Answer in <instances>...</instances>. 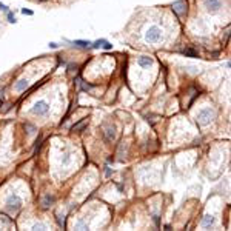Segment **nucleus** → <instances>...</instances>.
Instances as JSON below:
<instances>
[{
  "label": "nucleus",
  "instance_id": "7ed1b4c3",
  "mask_svg": "<svg viewBox=\"0 0 231 231\" xmlns=\"http://www.w3.org/2000/svg\"><path fill=\"white\" fill-rule=\"evenodd\" d=\"M20 207H22V199L16 194L9 196L8 200H6V208H8L9 211H19Z\"/></svg>",
  "mask_w": 231,
  "mask_h": 231
},
{
  "label": "nucleus",
  "instance_id": "4468645a",
  "mask_svg": "<svg viewBox=\"0 0 231 231\" xmlns=\"http://www.w3.org/2000/svg\"><path fill=\"white\" fill-rule=\"evenodd\" d=\"M73 43L75 45V46H80V48H86L89 45V42H86V40H74Z\"/></svg>",
  "mask_w": 231,
  "mask_h": 231
},
{
  "label": "nucleus",
  "instance_id": "9b49d317",
  "mask_svg": "<svg viewBox=\"0 0 231 231\" xmlns=\"http://www.w3.org/2000/svg\"><path fill=\"white\" fill-rule=\"evenodd\" d=\"M105 136H107L108 140H114V137H116V130H114L113 126L107 128V131H105Z\"/></svg>",
  "mask_w": 231,
  "mask_h": 231
},
{
  "label": "nucleus",
  "instance_id": "9d476101",
  "mask_svg": "<svg viewBox=\"0 0 231 231\" xmlns=\"http://www.w3.org/2000/svg\"><path fill=\"white\" fill-rule=\"evenodd\" d=\"M213 223H214V217L211 214H207L205 217H203V220H202L200 225H202V226H211Z\"/></svg>",
  "mask_w": 231,
  "mask_h": 231
},
{
  "label": "nucleus",
  "instance_id": "aec40b11",
  "mask_svg": "<svg viewBox=\"0 0 231 231\" xmlns=\"http://www.w3.org/2000/svg\"><path fill=\"white\" fill-rule=\"evenodd\" d=\"M0 11H5V13H8V6L3 5V3H0Z\"/></svg>",
  "mask_w": 231,
  "mask_h": 231
},
{
  "label": "nucleus",
  "instance_id": "20e7f679",
  "mask_svg": "<svg viewBox=\"0 0 231 231\" xmlns=\"http://www.w3.org/2000/svg\"><path fill=\"white\" fill-rule=\"evenodd\" d=\"M203 5H205V8L208 9V13L216 14L222 8V0H203Z\"/></svg>",
  "mask_w": 231,
  "mask_h": 231
},
{
  "label": "nucleus",
  "instance_id": "f03ea898",
  "mask_svg": "<svg viewBox=\"0 0 231 231\" xmlns=\"http://www.w3.org/2000/svg\"><path fill=\"white\" fill-rule=\"evenodd\" d=\"M197 119H199V123H200V125H208V123H211V122H213V119H214V111H213L211 108H203L202 111L199 113Z\"/></svg>",
  "mask_w": 231,
  "mask_h": 231
},
{
  "label": "nucleus",
  "instance_id": "6ab92c4d",
  "mask_svg": "<svg viewBox=\"0 0 231 231\" xmlns=\"http://www.w3.org/2000/svg\"><path fill=\"white\" fill-rule=\"evenodd\" d=\"M77 228H82V230H86V228H88V226H86V225H85V223H83V222H79V223H77Z\"/></svg>",
  "mask_w": 231,
  "mask_h": 231
},
{
  "label": "nucleus",
  "instance_id": "412c9836",
  "mask_svg": "<svg viewBox=\"0 0 231 231\" xmlns=\"http://www.w3.org/2000/svg\"><path fill=\"white\" fill-rule=\"evenodd\" d=\"M26 130H29V132H34V131H36V128H34L32 125H26Z\"/></svg>",
  "mask_w": 231,
  "mask_h": 231
},
{
  "label": "nucleus",
  "instance_id": "5701e85b",
  "mask_svg": "<svg viewBox=\"0 0 231 231\" xmlns=\"http://www.w3.org/2000/svg\"><path fill=\"white\" fill-rule=\"evenodd\" d=\"M22 13H23V14H28V16H32V11H29V9H23Z\"/></svg>",
  "mask_w": 231,
  "mask_h": 231
},
{
  "label": "nucleus",
  "instance_id": "ddd939ff",
  "mask_svg": "<svg viewBox=\"0 0 231 231\" xmlns=\"http://www.w3.org/2000/svg\"><path fill=\"white\" fill-rule=\"evenodd\" d=\"M52 202H54V197H52V196H45L43 200H42V205H43V208H48Z\"/></svg>",
  "mask_w": 231,
  "mask_h": 231
},
{
  "label": "nucleus",
  "instance_id": "1a4fd4ad",
  "mask_svg": "<svg viewBox=\"0 0 231 231\" xmlns=\"http://www.w3.org/2000/svg\"><path fill=\"white\" fill-rule=\"evenodd\" d=\"M28 85H29V82L26 80V79H22V80H19V82L16 83V89H17V91H23V89L28 88Z\"/></svg>",
  "mask_w": 231,
  "mask_h": 231
},
{
  "label": "nucleus",
  "instance_id": "2eb2a0df",
  "mask_svg": "<svg viewBox=\"0 0 231 231\" xmlns=\"http://www.w3.org/2000/svg\"><path fill=\"white\" fill-rule=\"evenodd\" d=\"M185 56H190V57H197V52H196L194 50H183L182 51Z\"/></svg>",
  "mask_w": 231,
  "mask_h": 231
},
{
  "label": "nucleus",
  "instance_id": "0eeeda50",
  "mask_svg": "<svg viewBox=\"0 0 231 231\" xmlns=\"http://www.w3.org/2000/svg\"><path fill=\"white\" fill-rule=\"evenodd\" d=\"M93 48H105V50H111V48H113V45L109 43L108 40L102 39V40L94 42V43H93Z\"/></svg>",
  "mask_w": 231,
  "mask_h": 231
},
{
  "label": "nucleus",
  "instance_id": "6e6552de",
  "mask_svg": "<svg viewBox=\"0 0 231 231\" xmlns=\"http://www.w3.org/2000/svg\"><path fill=\"white\" fill-rule=\"evenodd\" d=\"M153 63L154 62L151 57H139V66H142V68H150Z\"/></svg>",
  "mask_w": 231,
  "mask_h": 231
},
{
  "label": "nucleus",
  "instance_id": "f3484780",
  "mask_svg": "<svg viewBox=\"0 0 231 231\" xmlns=\"http://www.w3.org/2000/svg\"><path fill=\"white\" fill-rule=\"evenodd\" d=\"M8 20L11 22V23H14V22H16V19H14V16L9 13V11H8Z\"/></svg>",
  "mask_w": 231,
  "mask_h": 231
},
{
  "label": "nucleus",
  "instance_id": "b1692460",
  "mask_svg": "<svg viewBox=\"0 0 231 231\" xmlns=\"http://www.w3.org/2000/svg\"><path fill=\"white\" fill-rule=\"evenodd\" d=\"M59 46V45L57 43H52V42H51V43H50V48H57Z\"/></svg>",
  "mask_w": 231,
  "mask_h": 231
},
{
  "label": "nucleus",
  "instance_id": "dca6fc26",
  "mask_svg": "<svg viewBox=\"0 0 231 231\" xmlns=\"http://www.w3.org/2000/svg\"><path fill=\"white\" fill-rule=\"evenodd\" d=\"M80 85H82V88L85 89V91H89V89H93V85H86L83 80H80Z\"/></svg>",
  "mask_w": 231,
  "mask_h": 231
},
{
  "label": "nucleus",
  "instance_id": "423d86ee",
  "mask_svg": "<svg viewBox=\"0 0 231 231\" xmlns=\"http://www.w3.org/2000/svg\"><path fill=\"white\" fill-rule=\"evenodd\" d=\"M173 9L176 14H179V16H183L185 13H187V2L185 0H179V2H176L173 5Z\"/></svg>",
  "mask_w": 231,
  "mask_h": 231
},
{
  "label": "nucleus",
  "instance_id": "f8f14e48",
  "mask_svg": "<svg viewBox=\"0 0 231 231\" xmlns=\"http://www.w3.org/2000/svg\"><path fill=\"white\" fill-rule=\"evenodd\" d=\"M86 125H88V120H86V119H83V120H82V122H80V123H75V125H74V126H73V128H71V130H73V131H82V130H83V128H85V126H86Z\"/></svg>",
  "mask_w": 231,
  "mask_h": 231
},
{
  "label": "nucleus",
  "instance_id": "a211bd4d",
  "mask_svg": "<svg viewBox=\"0 0 231 231\" xmlns=\"http://www.w3.org/2000/svg\"><path fill=\"white\" fill-rule=\"evenodd\" d=\"M63 163H69V153L65 154V157H63Z\"/></svg>",
  "mask_w": 231,
  "mask_h": 231
},
{
  "label": "nucleus",
  "instance_id": "39448f33",
  "mask_svg": "<svg viewBox=\"0 0 231 231\" xmlns=\"http://www.w3.org/2000/svg\"><path fill=\"white\" fill-rule=\"evenodd\" d=\"M31 111L34 113V114H39V116H45V114H48V111H50V107H48V103H46V102L40 100V102H37V103L34 105Z\"/></svg>",
  "mask_w": 231,
  "mask_h": 231
},
{
  "label": "nucleus",
  "instance_id": "f257e3e1",
  "mask_svg": "<svg viewBox=\"0 0 231 231\" xmlns=\"http://www.w3.org/2000/svg\"><path fill=\"white\" fill-rule=\"evenodd\" d=\"M160 37H162V31L159 26H151V28H148V31L145 32V40L148 43H156V42L160 40Z\"/></svg>",
  "mask_w": 231,
  "mask_h": 231
},
{
  "label": "nucleus",
  "instance_id": "4be33fe9",
  "mask_svg": "<svg viewBox=\"0 0 231 231\" xmlns=\"http://www.w3.org/2000/svg\"><path fill=\"white\" fill-rule=\"evenodd\" d=\"M43 228H45L43 225H34L32 226V230H43Z\"/></svg>",
  "mask_w": 231,
  "mask_h": 231
}]
</instances>
